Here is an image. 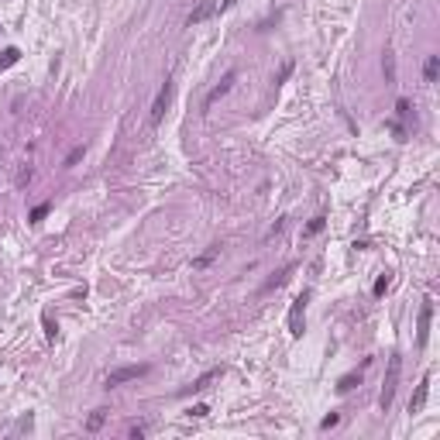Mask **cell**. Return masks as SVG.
<instances>
[{
  "mask_svg": "<svg viewBox=\"0 0 440 440\" xmlns=\"http://www.w3.org/2000/svg\"><path fill=\"white\" fill-rule=\"evenodd\" d=\"M169 103H172V83L165 79L162 90H158V96H155V103H152V124H162V117H165V110H169Z\"/></svg>",
  "mask_w": 440,
  "mask_h": 440,
  "instance_id": "cell-4",
  "label": "cell"
},
{
  "mask_svg": "<svg viewBox=\"0 0 440 440\" xmlns=\"http://www.w3.org/2000/svg\"><path fill=\"white\" fill-rule=\"evenodd\" d=\"M18 58H21L18 48H4V52H0V73H4V69H11V66H14Z\"/></svg>",
  "mask_w": 440,
  "mask_h": 440,
  "instance_id": "cell-10",
  "label": "cell"
},
{
  "mask_svg": "<svg viewBox=\"0 0 440 440\" xmlns=\"http://www.w3.org/2000/svg\"><path fill=\"white\" fill-rule=\"evenodd\" d=\"M210 14H213V0H200V7H196V11H193V14H190V21H186V24H190V28H193V24H200V21H207V18H210Z\"/></svg>",
  "mask_w": 440,
  "mask_h": 440,
  "instance_id": "cell-8",
  "label": "cell"
},
{
  "mask_svg": "<svg viewBox=\"0 0 440 440\" xmlns=\"http://www.w3.org/2000/svg\"><path fill=\"white\" fill-rule=\"evenodd\" d=\"M385 289H389V275H379V279H375V289H371V292H375V296H385Z\"/></svg>",
  "mask_w": 440,
  "mask_h": 440,
  "instance_id": "cell-17",
  "label": "cell"
},
{
  "mask_svg": "<svg viewBox=\"0 0 440 440\" xmlns=\"http://www.w3.org/2000/svg\"><path fill=\"white\" fill-rule=\"evenodd\" d=\"M306 303H309V292L303 289V292L292 299V309H289V334H292V337H303V309H306Z\"/></svg>",
  "mask_w": 440,
  "mask_h": 440,
  "instance_id": "cell-2",
  "label": "cell"
},
{
  "mask_svg": "<svg viewBox=\"0 0 440 440\" xmlns=\"http://www.w3.org/2000/svg\"><path fill=\"white\" fill-rule=\"evenodd\" d=\"M230 86H234V73H227V76H224V83H220V86H213L210 93H207V107H213V103H217L220 96H227V93H230Z\"/></svg>",
  "mask_w": 440,
  "mask_h": 440,
  "instance_id": "cell-7",
  "label": "cell"
},
{
  "mask_svg": "<svg viewBox=\"0 0 440 440\" xmlns=\"http://www.w3.org/2000/svg\"><path fill=\"white\" fill-rule=\"evenodd\" d=\"M289 275H292V268H282V272H279L275 279H268V282H265V292H268V289H279V286H282V282L289 279Z\"/></svg>",
  "mask_w": 440,
  "mask_h": 440,
  "instance_id": "cell-15",
  "label": "cell"
},
{
  "mask_svg": "<svg viewBox=\"0 0 440 440\" xmlns=\"http://www.w3.org/2000/svg\"><path fill=\"white\" fill-rule=\"evenodd\" d=\"M45 213H48V203H41V207H35V210H31V224H38V220H45Z\"/></svg>",
  "mask_w": 440,
  "mask_h": 440,
  "instance_id": "cell-18",
  "label": "cell"
},
{
  "mask_svg": "<svg viewBox=\"0 0 440 440\" xmlns=\"http://www.w3.org/2000/svg\"><path fill=\"white\" fill-rule=\"evenodd\" d=\"M385 76L396 79V62H392V55H389V52H385Z\"/></svg>",
  "mask_w": 440,
  "mask_h": 440,
  "instance_id": "cell-22",
  "label": "cell"
},
{
  "mask_svg": "<svg viewBox=\"0 0 440 440\" xmlns=\"http://www.w3.org/2000/svg\"><path fill=\"white\" fill-rule=\"evenodd\" d=\"M354 385H361V375H344V379L337 382V392H351Z\"/></svg>",
  "mask_w": 440,
  "mask_h": 440,
  "instance_id": "cell-14",
  "label": "cell"
},
{
  "mask_svg": "<svg viewBox=\"0 0 440 440\" xmlns=\"http://www.w3.org/2000/svg\"><path fill=\"white\" fill-rule=\"evenodd\" d=\"M320 230H324V217H313L309 227H306V234H320Z\"/></svg>",
  "mask_w": 440,
  "mask_h": 440,
  "instance_id": "cell-20",
  "label": "cell"
},
{
  "mask_svg": "<svg viewBox=\"0 0 440 440\" xmlns=\"http://www.w3.org/2000/svg\"><path fill=\"white\" fill-rule=\"evenodd\" d=\"M145 433H148L145 426H131V437H134V440H141V437H145Z\"/></svg>",
  "mask_w": 440,
  "mask_h": 440,
  "instance_id": "cell-26",
  "label": "cell"
},
{
  "mask_svg": "<svg viewBox=\"0 0 440 440\" xmlns=\"http://www.w3.org/2000/svg\"><path fill=\"white\" fill-rule=\"evenodd\" d=\"M207 413H210V406H203V402H196V406L190 409V416H196V420H203Z\"/></svg>",
  "mask_w": 440,
  "mask_h": 440,
  "instance_id": "cell-19",
  "label": "cell"
},
{
  "mask_svg": "<svg viewBox=\"0 0 440 440\" xmlns=\"http://www.w3.org/2000/svg\"><path fill=\"white\" fill-rule=\"evenodd\" d=\"M426 396H430V375H423V379H420L416 392H413V399H409V413H420L423 402H426Z\"/></svg>",
  "mask_w": 440,
  "mask_h": 440,
  "instance_id": "cell-6",
  "label": "cell"
},
{
  "mask_svg": "<svg viewBox=\"0 0 440 440\" xmlns=\"http://www.w3.org/2000/svg\"><path fill=\"white\" fill-rule=\"evenodd\" d=\"M41 327H45V334H48V341H55V337H58V327L52 324V317H41Z\"/></svg>",
  "mask_w": 440,
  "mask_h": 440,
  "instance_id": "cell-16",
  "label": "cell"
},
{
  "mask_svg": "<svg viewBox=\"0 0 440 440\" xmlns=\"http://www.w3.org/2000/svg\"><path fill=\"white\" fill-rule=\"evenodd\" d=\"M337 423H341V416H337V413H330V416H327L320 426H324V430H330V426H337Z\"/></svg>",
  "mask_w": 440,
  "mask_h": 440,
  "instance_id": "cell-24",
  "label": "cell"
},
{
  "mask_svg": "<svg viewBox=\"0 0 440 440\" xmlns=\"http://www.w3.org/2000/svg\"><path fill=\"white\" fill-rule=\"evenodd\" d=\"M289 73H292V62H286V66H282V73H279V79H275V83H282V79H289Z\"/></svg>",
  "mask_w": 440,
  "mask_h": 440,
  "instance_id": "cell-25",
  "label": "cell"
},
{
  "mask_svg": "<svg viewBox=\"0 0 440 440\" xmlns=\"http://www.w3.org/2000/svg\"><path fill=\"white\" fill-rule=\"evenodd\" d=\"M396 114H399V117H409V100H399V103H396Z\"/></svg>",
  "mask_w": 440,
  "mask_h": 440,
  "instance_id": "cell-23",
  "label": "cell"
},
{
  "mask_svg": "<svg viewBox=\"0 0 440 440\" xmlns=\"http://www.w3.org/2000/svg\"><path fill=\"white\" fill-rule=\"evenodd\" d=\"M430 317H433V299H423V306H420V330H416L420 347L426 344V337H430Z\"/></svg>",
  "mask_w": 440,
  "mask_h": 440,
  "instance_id": "cell-5",
  "label": "cell"
},
{
  "mask_svg": "<svg viewBox=\"0 0 440 440\" xmlns=\"http://www.w3.org/2000/svg\"><path fill=\"white\" fill-rule=\"evenodd\" d=\"M79 158H83V145H79V148H73V152L66 155V165H76Z\"/></svg>",
  "mask_w": 440,
  "mask_h": 440,
  "instance_id": "cell-21",
  "label": "cell"
},
{
  "mask_svg": "<svg viewBox=\"0 0 440 440\" xmlns=\"http://www.w3.org/2000/svg\"><path fill=\"white\" fill-rule=\"evenodd\" d=\"M399 368H402V358L399 354H392L389 358V375H385V385H382V399H379V406H382V413L392 406V399H396V385H399Z\"/></svg>",
  "mask_w": 440,
  "mask_h": 440,
  "instance_id": "cell-1",
  "label": "cell"
},
{
  "mask_svg": "<svg viewBox=\"0 0 440 440\" xmlns=\"http://www.w3.org/2000/svg\"><path fill=\"white\" fill-rule=\"evenodd\" d=\"M145 371H148V364H124V368H114V371L107 375V389L124 385V382H134V379H141Z\"/></svg>",
  "mask_w": 440,
  "mask_h": 440,
  "instance_id": "cell-3",
  "label": "cell"
},
{
  "mask_svg": "<svg viewBox=\"0 0 440 440\" xmlns=\"http://www.w3.org/2000/svg\"><path fill=\"white\" fill-rule=\"evenodd\" d=\"M213 379H220V368H213V371H207V375H200V379L193 382V392H203V389H207Z\"/></svg>",
  "mask_w": 440,
  "mask_h": 440,
  "instance_id": "cell-11",
  "label": "cell"
},
{
  "mask_svg": "<svg viewBox=\"0 0 440 440\" xmlns=\"http://www.w3.org/2000/svg\"><path fill=\"white\" fill-rule=\"evenodd\" d=\"M437 73H440V55H430V58H426V66H423V79H426V83H433V79H437Z\"/></svg>",
  "mask_w": 440,
  "mask_h": 440,
  "instance_id": "cell-9",
  "label": "cell"
},
{
  "mask_svg": "<svg viewBox=\"0 0 440 440\" xmlns=\"http://www.w3.org/2000/svg\"><path fill=\"white\" fill-rule=\"evenodd\" d=\"M217 255H220V244H213V248L207 251V255H200V258L193 262V265H196V268H207V265H210V262H213V258H217Z\"/></svg>",
  "mask_w": 440,
  "mask_h": 440,
  "instance_id": "cell-13",
  "label": "cell"
},
{
  "mask_svg": "<svg viewBox=\"0 0 440 440\" xmlns=\"http://www.w3.org/2000/svg\"><path fill=\"white\" fill-rule=\"evenodd\" d=\"M107 423V409H96V413H90V420H86V430L93 433V430H100Z\"/></svg>",
  "mask_w": 440,
  "mask_h": 440,
  "instance_id": "cell-12",
  "label": "cell"
}]
</instances>
